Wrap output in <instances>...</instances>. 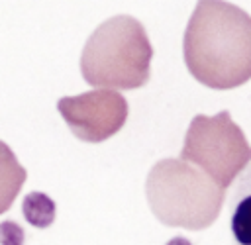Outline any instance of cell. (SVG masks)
Masks as SVG:
<instances>
[{
	"label": "cell",
	"mask_w": 251,
	"mask_h": 245,
	"mask_svg": "<svg viewBox=\"0 0 251 245\" xmlns=\"http://www.w3.org/2000/svg\"><path fill=\"white\" fill-rule=\"evenodd\" d=\"M22 212L33 227H49L55 220V202L43 192H29L24 198Z\"/></svg>",
	"instance_id": "obj_8"
},
{
	"label": "cell",
	"mask_w": 251,
	"mask_h": 245,
	"mask_svg": "<svg viewBox=\"0 0 251 245\" xmlns=\"http://www.w3.org/2000/svg\"><path fill=\"white\" fill-rule=\"evenodd\" d=\"M180 159L194 163L218 186L227 188L251 161V145L243 129L224 110L216 116L192 118Z\"/></svg>",
	"instance_id": "obj_4"
},
{
	"label": "cell",
	"mask_w": 251,
	"mask_h": 245,
	"mask_svg": "<svg viewBox=\"0 0 251 245\" xmlns=\"http://www.w3.org/2000/svg\"><path fill=\"white\" fill-rule=\"evenodd\" d=\"M182 51L190 74L204 86H241L251 78V16L229 2H198Z\"/></svg>",
	"instance_id": "obj_1"
},
{
	"label": "cell",
	"mask_w": 251,
	"mask_h": 245,
	"mask_svg": "<svg viewBox=\"0 0 251 245\" xmlns=\"http://www.w3.org/2000/svg\"><path fill=\"white\" fill-rule=\"evenodd\" d=\"M25 169L18 163L14 151L0 141V214H4L16 200L25 182Z\"/></svg>",
	"instance_id": "obj_7"
},
{
	"label": "cell",
	"mask_w": 251,
	"mask_h": 245,
	"mask_svg": "<svg viewBox=\"0 0 251 245\" xmlns=\"http://www.w3.org/2000/svg\"><path fill=\"white\" fill-rule=\"evenodd\" d=\"M57 110L80 141L100 143L122 129L127 118V100L110 88H96L78 96H63Z\"/></svg>",
	"instance_id": "obj_5"
},
{
	"label": "cell",
	"mask_w": 251,
	"mask_h": 245,
	"mask_svg": "<svg viewBox=\"0 0 251 245\" xmlns=\"http://www.w3.org/2000/svg\"><path fill=\"white\" fill-rule=\"evenodd\" d=\"M24 231L16 221L0 223V245H24Z\"/></svg>",
	"instance_id": "obj_9"
},
{
	"label": "cell",
	"mask_w": 251,
	"mask_h": 245,
	"mask_svg": "<svg viewBox=\"0 0 251 245\" xmlns=\"http://www.w3.org/2000/svg\"><path fill=\"white\" fill-rule=\"evenodd\" d=\"M145 194L161 223L206 229L220 216L226 188L182 159H163L149 171Z\"/></svg>",
	"instance_id": "obj_3"
},
{
	"label": "cell",
	"mask_w": 251,
	"mask_h": 245,
	"mask_svg": "<svg viewBox=\"0 0 251 245\" xmlns=\"http://www.w3.org/2000/svg\"><path fill=\"white\" fill-rule=\"evenodd\" d=\"M229 210L233 245H251V165L243 171L231 192Z\"/></svg>",
	"instance_id": "obj_6"
},
{
	"label": "cell",
	"mask_w": 251,
	"mask_h": 245,
	"mask_svg": "<svg viewBox=\"0 0 251 245\" xmlns=\"http://www.w3.org/2000/svg\"><path fill=\"white\" fill-rule=\"evenodd\" d=\"M153 47L145 27L131 16H114L86 39L80 55L82 78L92 86L133 90L151 74Z\"/></svg>",
	"instance_id": "obj_2"
}]
</instances>
